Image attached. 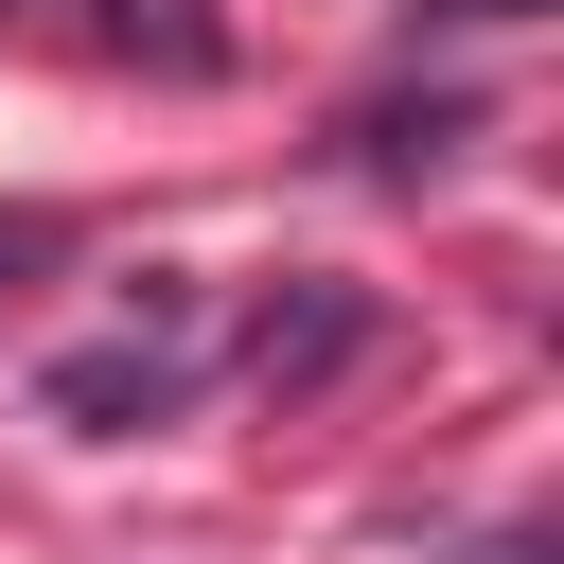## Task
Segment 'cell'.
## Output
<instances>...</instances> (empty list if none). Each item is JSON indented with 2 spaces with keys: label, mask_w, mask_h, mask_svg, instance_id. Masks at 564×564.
Returning a JSON list of instances; mask_svg holds the SVG:
<instances>
[{
  "label": "cell",
  "mask_w": 564,
  "mask_h": 564,
  "mask_svg": "<svg viewBox=\"0 0 564 564\" xmlns=\"http://www.w3.org/2000/svg\"><path fill=\"white\" fill-rule=\"evenodd\" d=\"M458 18H529V0H458Z\"/></svg>",
  "instance_id": "cell-6"
},
{
  "label": "cell",
  "mask_w": 564,
  "mask_h": 564,
  "mask_svg": "<svg viewBox=\"0 0 564 564\" xmlns=\"http://www.w3.org/2000/svg\"><path fill=\"white\" fill-rule=\"evenodd\" d=\"M159 405H176V352H159V335H106V352L53 370V423H88V441H123V423H159Z\"/></svg>",
  "instance_id": "cell-1"
},
{
  "label": "cell",
  "mask_w": 564,
  "mask_h": 564,
  "mask_svg": "<svg viewBox=\"0 0 564 564\" xmlns=\"http://www.w3.org/2000/svg\"><path fill=\"white\" fill-rule=\"evenodd\" d=\"M106 35L123 53H159V70H212L229 35H212V0H106Z\"/></svg>",
  "instance_id": "cell-3"
},
{
  "label": "cell",
  "mask_w": 564,
  "mask_h": 564,
  "mask_svg": "<svg viewBox=\"0 0 564 564\" xmlns=\"http://www.w3.org/2000/svg\"><path fill=\"white\" fill-rule=\"evenodd\" d=\"M352 335H370V300H352V282H317V300H264V317H247V370H264V388H300V370H335Z\"/></svg>",
  "instance_id": "cell-2"
},
{
  "label": "cell",
  "mask_w": 564,
  "mask_h": 564,
  "mask_svg": "<svg viewBox=\"0 0 564 564\" xmlns=\"http://www.w3.org/2000/svg\"><path fill=\"white\" fill-rule=\"evenodd\" d=\"M0 264H53V212H0Z\"/></svg>",
  "instance_id": "cell-4"
},
{
  "label": "cell",
  "mask_w": 564,
  "mask_h": 564,
  "mask_svg": "<svg viewBox=\"0 0 564 564\" xmlns=\"http://www.w3.org/2000/svg\"><path fill=\"white\" fill-rule=\"evenodd\" d=\"M476 564H546V529H511V546H476Z\"/></svg>",
  "instance_id": "cell-5"
}]
</instances>
